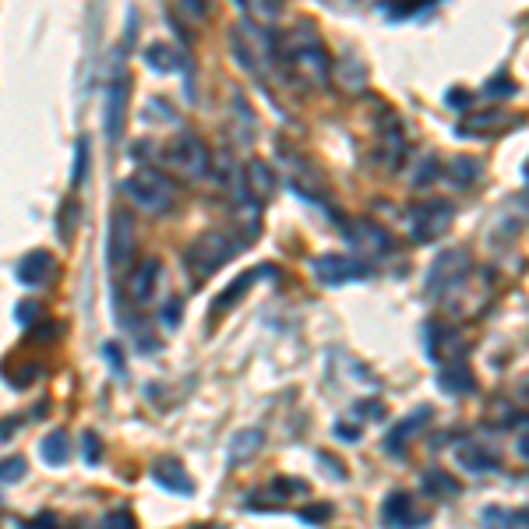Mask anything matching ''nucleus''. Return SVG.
I'll list each match as a JSON object with an SVG mask.
<instances>
[{
    "label": "nucleus",
    "mask_w": 529,
    "mask_h": 529,
    "mask_svg": "<svg viewBox=\"0 0 529 529\" xmlns=\"http://www.w3.org/2000/svg\"><path fill=\"white\" fill-rule=\"evenodd\" d=\"M279 57L286 60V68L300 78L304 85L314 89H325L328 78H332V57H328L325 43H321V32L314 29L307 18L290 25V32L279 43Z\"/></svg>",
    "instance_id": "1"
},
{
    "label": "nucleus",
    "mask_w": 529,
    "mask_h": 529,
    "mask_svg": "<svg viewBox=\"0 0 529 529\" xmlns=\"http://www.w3.org/2000/svg\"><path fill=\"white\" fill-rule=\"evenodd\" d=\"M124 198L142 216L163 219L177 209L180 191H177V180H170V173L156 170V166H142V170H135L124 180Z\"/></svg>",
    "instance_id": "2"
},
{
    "label": "nucleus",
    "mask_w": 529,
    "mask_h": 529,
    "mask_svg": "<svg viewBox=\"0 0 529 529\" xmlns=\"http://www.w3.org/2000/svg\"><path fill=\"white\" fill-rule=\"evenodd\" d=\"M244 251V240L237 233H226V230H205L187 244L184 261H187V272H191L198 283H205L209 276H216L223 265H230L237 254Z\"/></svg>",
    "instance_id": "3"
},
{
    "label": "nucleus",
    "mask_w": 529,
    "mask_h": 529,
    "mask_svg": "<svg viewBox=\"0 0 529 529\" xmlns=\"http://www.w3.org/2000/svg\"><path fill=\"white\" fill-rule=\"evenodd\" d=\"M159 163H163L177 180H187V184H202V180L212 177L209 145L198 135H191V131H180L177 138H170V142L159 149Z\"/></svg>",
    "instance_id": "4"
},
{
    "label": "nucleus",
    "mask_w": 529,
    "mask_h": 529,
    "mask_svg": "<svg viewBox=\"0 0 529 529\" xmlns=\"http://www.w3.org/2000/svg\"><path fill=\"white\" fill-rule=\"evenodd\" d=\"M473 276V254L466 247H448L431 261V269L424 276V293L427 300H452L466 290Z\"/></svg>",
    "instance_id": "5"
},
{
    "label": "nucleus",
    "mask_w": 529,
    "mask_h": 529,
    "mask_svg": "<svg viewBox=\"0 0 529 529\" xmlns=\"http://www.w3.org/2000/svg\"><path fill=\"white\" fill-rule=\"evenodd\" d=\"M233 53H237V60L251 75L265 78L272 71V64L279 60V43L265 36L254 22H240L233 29Z\"/></svg>",
    "instance_id": "6"
},
{
    "label": "nucleus",
    "mask_w": 529,
    "mask_h": 529,
    "mask_svg": "<svg viewBox=\"0 0 529 529\" xmlns=\"http://www.w3.org/2000/svg\"><path fill=\"white\" fill-rule=\"evenodd\" d=\"M138 254V226L127 209H117L110 216V233H106V265L110 276H127Z\"/></svg>",
    "instance_id": "7"
},
{
    "label": "nucleus",
    "mask_w": 529,
    "mask_h": 529,
    "mask_svg": "<svg viewBox=\"0 0 529 529\" xmlns=\"http://www.w3.org/2000/svg\"><path fill=\"white\" fill-rule=\"evenodd\" d=\"M127 106H131V75H127L124 60H113L110 82H106V142L117 145L124 138Z\"/></svg>",
    "instance_id": "8"
},
{
    "label": "nucleus",
    "mask_w": 529,
    "mask_h": 529,
    "mask_svg": "<svg viewBox=\"0 0 529 529\" xmlns=\"http://www.w3.org/2000/svg\"><path fill=\"white\" fill-rule=\"evenodd\" d=\"M455 223V205L445 198H431L424 205H413L410 209V237L413 244H434L441 240Z\"/></svg>",
    "instance_id": "9"
},
{
    "label": "nucleus",
    "mask_w": 529,
    "mask_h": 529,
    "mask_svg": "<svg viewBox=\"0 0 529 529\" xmlns=\"http://www.w3.org/2000/svg\"><path fill=\"white\" fill-rule=\"evenodd\" d=\"M343 230H346L350 247L364 261L385 258V254L392 251V237H388L385 226H378L374 219H343Z\"/></svg>",
    "instance_id": "10"
},
{
    "label": "nucleus",
    "mask_w": 529,
    "mask_h": 529,
    "mask_svg": "<svg viewBox=\"0 0 529 529\" xmlns=\"http://www.w3.org/2000/svg\"><path fill=\"white\" fill-rule=\"evenodd\" d=\"M311 269L325 286L360 283V279L371 276V265L364 258H350V254H318L311 261Z\"/></svg>",
    "instance_id": "11"
},
{
    "label": "nucleus",
    "mask_w": 529,
    "mask_h": 529,
    "mask_svg": "<svg viewBox=\"0 0 529 529\" xmlns=\"http://www.w3.org/2000/svg\"><path fill=\"white\" fill-rule=\"evenodd\" d=\"M424 350L431 364H452V360H466L462 350V339L452 325H441V321H427L424 325Z\"/></svg>",
    "instance_id": "12"
},
{
    "label": "nucleus",
    "mask_w": 529,
    "mask_h": 529,
    "mask_svg": "<svg viewBox=\"0 0 529 529\" xmlns=\"http://www.w3.org/2000/svg\"><path fill=\"white\" fill-rule=\"evenodd\" d=\"M381 522L388 529H420L427 526V515L417 512V501L410 491H392L381 505Z\"/></svg>",
    "instance_id": "13"
},
{
    "label": "nucleus",
    "mask_w": 529,
    "mask_h": 529,
    "mask_svg": "<svg viewBox=\"0 0 529 529\" xmlns=\"http://www.w3.org/2000/svg\"><path fill=\"white\" fill-rule=\"evenodd\" d=\"M434 417L431 406H420V410H413L410 417H403L399 424L392 427V434L385 438V452L388 455H406V445H410L413 438H417V431L427 424V420Z\"/></svg>",
    "instance_id": "14"
},
{
    "label": "nucleus",
    "mask_w": 529,
    "mask_h": 529,
    "mask_svg": "<svg viewBox=\"0 0 529 529\" xmlns=\"http://www.w3.org/2000/svg\"><path fill=\"white\" fill-rule=\"evenodd\" d=\"M159 279H163L159 261L156 258L142 261V265L131 272V279H127V293H131V300H135L138 307L152 304V297H156V290H159Z\"/></svg>",
    "instance_id": "15"
},
{
    "label": "nucleus",
    "mask_w": 529,
    "mask_h": 529,
    "mask_svg": "<svg viewBox=\"0 0 529 529\" xmlns=\"http://www.w3.org/2000/svg\"><path fill=\"white\" fill-rule=\"evenodd\" d=\"M226 124H230L233 138H237V145H251L254 135H258V120H254V110L247 106V99L240 96L237 89L230 92V113H226Z\"/></svg>",
    "instance_id": "16"
},
{
    "label": "nucleus",
    "mask_w": 529,
    "mask_h": 529,
    "mask_svg": "<svg viewBox=\"0 0 529 529\" xmlns=\"http://www.w3.org/2000/svg\"><path fill=\"white\" fill-rule=\"evenodd\" d=\"M403 152H406L403 127H399V120H388V124L381 127V138H378V149H374V159H378L385 170H395V166L403 163Z\"/></svg>",
    "instance_id": "17"
},
{
    "label": "nucleus",
    "mask_w": 529,
    "mask_h": 529,
    "mask_svg": "<svg viewBox=\"0 0 529 529\" xmlns=\"http://www.w3.org/2000/svg\"><path fill=\"white\" fill-rule=\"evenodd\" d=\"M152 480H156L159 487H166V491H173V494H194V480H191V473L180 466L177 459H159L156 466H152Z\"/></svg>",
    "instance_id": "18"
},
{
    "label": "nucleus",
    "mask_w": 529,
    "mask_h": 529,
    "mask_svg": "<svg viewBox=\"0 0 529 529\" xmlns=\"http://www.w3.org/2000/svg\"><path fill=\"white\" fill-rule=\"evenodd\" d=\"M142 57L152 71H159V75H177V71L187 68V57L173 43H149Z\"/></svg>",
    "instance_id": "19"
},
{
    "label": "nucleus",
    "mask_w": 529,
    "mask_h": 529,
    "mask_svg": "<svg viewBox=\"0 0 529 529\" xmlns=\"http://www.w3.org/2000/svg\"><path fill=\"white\" fill-rule=\"evenodd\" d=\"M505 127H512L508 113L487 110V113H477V117H466V120H462L459 135H462V138H491V135H501Z\"/></svg>",
    "instance_id": "20"
},
{
    "label": "nucleus",
    "mask_w": 529,
    "mask_h": 529,
    "mask_svg": "<svg viewBox=\"0 0 529 529\" xmlns=\"http://www.w3.org/2000/svg\"><path fill=\"white\" fill-rule=\"evenodd\" d=\"M261 445H265V434H261L258 427H244V431L233 434L230 445H226V459H230V466H244V462H251L254 455L261 452Z\"/></svg>",
    "instance_id": "21"
},
{
    "label": "nucleus",
    "mask_w": 529,
    "mask_h": 529,
    "mask_svg": "<svg viewBox=\"0 0 529 529\" xmlns=\"http://www.w3.org/2000/svg\"><path fill=\"white\" fill-rule=\"evenodd\" d=\"M53 276V254L50 251H29L22 261H18V279H22L25 286H43L50 283Z\"/></svg>",
    "instance_id": "22"
},
{
    "label": "nucleus",
    "mask_w": 529,
    "mask_h": 529,
    "mask_svg": "<svg viewBox=\"0 0 529 529\" xmlns=\"http://www.w3.org/2000/svg\"><path fill=\"white\" fill-rule=\"evenodd\" d=\"M247 187H251V194L258 198V202H265V198H272V194L279 191V177H276V170H272L265 159H251L247 163Z\"/></svg>",
    "instance_id": "23"
},
{
    "label": "nucleus",
    "mask_w": 529,
    "mask_h": 529,
    "mask_svg": "<svg viewBox=\"0 0 529 529\" xmlns=\"http://www.w3.org/2000/svg\"><path fill=\"white\" fill-rule=\"evenodd\" d=\"M480 173H484V163H480L477 156H455L452 163L445 166V177L455 191H470L480 180Z\"/></svg>",
    "instance_id": "24"
},
{
    "label": "nucleus",
    "mask_w": 529,
    "mask_h": 529,
    "mask_svg": "<svg viewBox=\"0 0 529 529\" xmlns=\"http://www.w3.org/2000/svg\"><path fill=\"white\" fill-rule=\"evenodd\" d=\"M438 385H441V392H448V395H470L473 388H477V381H473V371L466 360H452V364L441 367Z\"/></svg>",
    "instance_id": "25"
},
{
    "label": "nucleus",
    "mask_w": 529,
    "mask_h": 529,
    "mask_svg": "<svg viewBox=\"0 0 529 529\" xmlns=\"http://www.w3.org/2000/svg\"><path fill=\"white\" fill-rule=\"evenodd\" d=\"M455 459L462 462V470H470V473H494V470H498V455L487 452V448H480L477 441H466V445H459Z\"/></svg>",
    "instance_id": "26"
},
{
    "label": "nucleus",
    "mask_w": 529,
    "mask_h": 529,
    "mask_svg": "<svg viewBox=\"0 0 529 529\" xmlns=\"http://www.w3.org/2000/svg\"><path fill=\"white\" fill-rule=\"evenodd\" d=\"M480 529H529V512H508L501 505L484 508Z\"/></svg>",
    "instance_id": "27"
},
{
    "label": "nucleus",
    "mask_w": 529,
    "mask_h": 529,
    "mask_svg": "<svg viewBox=\"0 0 529 529\" xmlns=\"http://www.w3.org/2000/svg\"><path fill=\"white\" fill-rule=\"evenodd\" d=\"M261 272H269V269H261ZM261 272H244V276H237V279H233V286H230V290H226L223 297H219L216 304H212V318H216L219 311H230V307L237 304L240 297H244V290H247V286H254V283H258V276H261Z\"/></svg>",
    "instance_id": "28"
},
{
    "label": "nucleus",
    "mask_w": 529,
    "mask_h": 529,
    "mask_svg": "<svg viewBox=\"0 0 529 529\" xmlns=\"http://www.w3.org/2000/svg\"><path fill=\"white\" fill-rule=\"evenodd\" d=\"M39 455H43L50 466H64V462L71 459V441H68V434H46L43 438V445H39Z\"/></svg>",
    "instance_id": "29"
},
{
    "label": "nucleus",
    "mask_w": 529,
    "mask_h": 529,
    "mask_svg": "<svg viewBox=\"0 0 529 529\" xmlns=\"http://www.w3.org/2000/svg\"><path fill=\"white\" fill-rule=\"evenodd\" d=\"M438 173H441V159L434 156V152H424V159H417V166H413L410 184L413 187H427V184H434V180H438Z\"/></svg>",
    "instance_id": "30"
},
{
    "label": "nucleus",
    "mask_w": 529,
    "mask_h": 529,
    "mask_svg": "<svg viewBox=\"0 0 529 529\" xmlns=\"http://www.w3.org/2000/svg\"><path fill=\"white\" fill-rule=\"evenodd\" d=\"M424 491L434 494V498H455V494H459V484H455V480L448 477V473L427 470V473H424Z\"/></svg>",
    "instance_id": "31"
},
{
    "label": "nucleus",
    "mask_w": 529,
    "mask_h": 529,
    "mask_svg": "<svg viewBox=\"0 0 529 529\" xmlns=\"http://www.w3.org/2000/svg\"><path fill=\"white\" fill-rule=\"evenodd\" d=\"M145 120H149V124H180V113L173 110L170 103H166L163 96H152L149 103H145Z\"/></svg>",
    "instance_id": "32"
},
{
    "label": "nucleus",
    "mask_w": 529,
    "mask_h": 529,
    "mask_svg": "<svg viewBox=\"0 0 529 529\" xmlns=\"http://www.w3.org/2000/svg\"><path fill=\"white\" fill-rule=\"evenodd\" d=\"M89 177V142H78L75 149V170H71V187H82Z\"/></svg>",
    "instance_id": "33"
},
{
    "label": "nucleus",
    "mask_w": 529,
    "mask_h": 529,
    "mask_svg": "<svg viewBox=\"0 0 529 529\" xmlns=\"http://www.w3.org/2000/svg\"><path fill=\"white\" fill-rule=\"evenodd\" d=\"M484 96L491 99V103H498V99H508V96H515V82H512V78H505V75L491 78V82L484 85Z\"/></svg>",
    "instance_id": "34"
},
{
    "label": "nucleus",
    "mask_w": 529,
    "mask_h": 529,
    "mask_svg": "<svg viewBox=\"0 0 529 529\" xmlns=\"http://www.w3.org/2000/svg\"><path fill=\"white\" fill-rule=\"evenodd\" d=\"M25 459H18V455H11V459H4L0 462V484H15V480H22L25 477Z\"/></svg>",
    "instance_id": "35"
},
{
    "label": "nucleus",
    "mask_w": 529,
    "mask_h": 529,
    "mask_svg": "<svg viewBox=\"0 0 529 529\" xmlns=\"http://www.w3.org/2000/svg\"><path fill=\"white\" fill-rule=\"evenodd\" d=\"M99 529H138L135 515L127 512V508H120V512H110L103 522H99Z\"/></svg>",
    "instance_id": "36"
},
{
    "label": "nucleus",
    "mask_w": 529,
    "mask_h": 529,
    "mask_svg": "<svg viewBox=\"0 0 529 529\" xmlns=\"http://www.w3.org/2000/svg\"><path fill=\"white\" fill-rule=\"evenodd\" d=\"M244 4L254 11V18H261V22H272V18L279 15V0H244Z\"/></svg>",
    "instance_id": "37"
},
{
    "label": "nucleus",
    "mask_w": 529,
    "mask_h": 529,
    "mask_svg": "<svg viewBox=\"0 0 529 529\" xmlns=\"http://www.w3.org/2000/svg\"><path fill=\"white\" fill-rule=\"evenodd\" d=\"M82 455L89 466H99V459H103V445H99V438L92 431L82 434Z\"/></svg>",
    "instance_id": "38"
},
{
    "label": "nucleus",
    "mask_w": 529,
    "mask_h": 529,
    "mask_svg": "<svg viewBox=\"0 0 529 529\" xmlns=\"http://www.w3.org/2000/svg\"><path fill=\"white\" fill-rule=\"evenodd\" d=\"M180 314H184V304L177 297L170 304H163V328H177L180 325Z\"/></svg>",
    "instance_id": "39"
},
{
    "label": "nucleus",
    "mask_w": 529,
    "mask_h": 529,
    "mask_svg": "<svg viewBox=\"0 0 529 529\" xmlns=\"http://www.w3.org/2000/svg\"><path fill=\"white\" fill-rule=\"evenodd\" d=\"M325 515H332V505H314V508H304V512H300V519H304V522H325Z\"/></svg>",
    "instance_id": "40"
},
{
    "label": "nucleus",
    "mask_w": 529,
    "mask_h": 529,
    "mask_svg": "<svg viewBox=\"0 0 529 529\" xmlns=\"http://www.w3.org/2000/svg\"><path fill=\"white\" fill-rule=\"evenodd\" d=\"M470 103H473V96L466 89H452V92H448V106H455V110H466Z\"/></svg>",
    "instance_id": "41"
},
{
    "label": "nucleus",
    "mask_w": 529,
    "mask_h": 529,
    "mask_svg": "<svg viewBox=\"0 0 529 529\" xmlns=\"http://www.w3.org/2000/svg\"><path fill=\"white\" fill-rule=\"evenodd\" d=\"M25 529H57V526H53V519H50V515H39V519L32 522V526H25Z\"/></svg>",
    "instance_id": "42"
},
{
    "label": "nucleus",
    "mask_w": 529,
    "mask_h": 529,
    "mask_svg": "<svg viewBox=\"0 0 529 529\" xmlns=\"http://www.w3.org/2000/svg\"><path fill=\"white\" fill-rule=\"evenodd\" d=\"M336 434H339L343 441H357V438H360V434L353 431V427H336Z\"/></svg>",
    "instance_id": "43"
},
{
    "label": "nucleus",
    "mask_w": 529,
    "mask_h": 529,
    "mask_svg": "<svg viewBox=\"0 0 529 529\" xmlns=\"http://www.w3.org/2000/svg\"><path fill=\"white\" fill-rule=\"evenodd\" d=\"M519 455H522V459H529V434H522V438H519Z\"/></svg>",
    "instance_id": "44"
},
{
    "label": "nucleus",
    "mask_w": 529,
    "mask_h": 529,
    "mask_svg": "<svg viewBox=\"0 0 529 529\" xmlns=\"http://www.w3.org/2000/svg\"><path fill=\"white\" fill-rule=\"evenodd\" d=\"M198 529H226V526H198Z\"/></svg>",
    "instance_id": "45"
},
{
    "label": "nucleus",
    "mask_w": 529,
    "mask_h": 529,
    "mask_svg": "<svg viewBox=\"0 0 529 529\" xmlns=\"http://www.w3.org/2000/svg\"><path fill=\"white\" fill-rule=\"evenodd\" d=\"M526 180H529V163H526Z\"/></svg>",
    "instance_id": "46"
}]
</instances>
